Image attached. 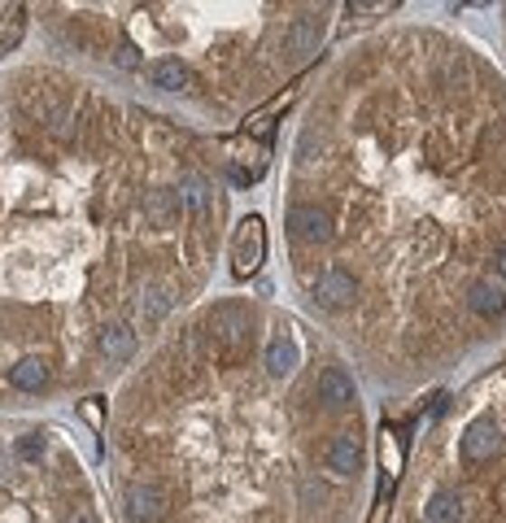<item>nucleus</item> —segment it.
Instances as JSON below:
<instances>
[{
  "label": "nucleus",
  "instance_id": "nucleus-1",
  "mask_svg": "<svg viewBox=\"0 0 506 523\" xmlns=\"http://www.w3.org/2000/svg\"><path fill=\"white\" fill-rule=\"evenodd\" d=\"M210 336H214V345H219V358H228V362H240L245 353H249V341H253V319L245 305H236V301H223L214 314H210Z\"/></svg>",
  "mask_w": 506,
  "mask_h": 523
},
{
  "label": "nucleus",
  "instance_id": "nucleus-2",
  "mask_svg": "<svg viewBox=\"0 0 506 523\" xmlns=\"http://www.w3.org/2000/svg\"><path fill=\"white\" fill-rule=\"evenodd\" d=\"M262 257H267V227L262 219L253 214L245 223L236 227V245H231V275L236 279H249L258 266H262Z\"/></svg>",
  "mask_w": 506,
  "mask_h": 523
},
{
  "label": "nucleus",
  "instance_id": "nucleus-3",
  "mask_svg": "<svg viewBox=\"0 0 506 523\" xmlns=\"http://www.w3.org/2000/svg\"><path fill=\"white\" fill-rule=\"evenodd\" d=\"M502 449H506V436L493 419H476V424L463 427V436H458V453H463V462H472V467L493 462Z\"/></svg>",
  "mask_w": 506,
  "mask_h": 523
},
{
  "label": "nucleus",
  "instance_id": "nucleus-4",
  "mask_svg": "<svg viewBox=\"0 0 506 523\" xmlns=\"http://www.w3.org/2000/svg\"><path fill=\"white\" fill-rule=\"evenodd\" d=\"M126 515L136 523H162L171 515V498H166V489L162 484H153V480H136V484H126Z\"/></svg>",
  "mask_w": 506,
  "mask_h": 523
},
{
  "label": "nucleus",
  "instance_id": "nucleus-5",
  "mask_svg": "<svg viewBox=\"0 0 506 523\" xmlns=\"http://www.w3.org/2000/svg\"><path fill=\"white\" fill-rule=\"evenodd\" d=\"M284 223H288V236H293L297 245H323L332 236L328 214H323L319 205H288Z\"/></svg>",
  "mask_w": 506,
  "mask_h": 523
},
{
  "label": "nucleus",
  "instance_id": "nucleus-6",
  "mask_svg": "<svg viewBox=\"0 0 506 523\" xmlns=\"http://www.w3.org/2000/svg\"><path fill=\"white\" fill-rule=\"evenodd\" d=\"M354 297H358V279L345 266H328L314 279V301L323 310H345V305H354Z\"/></svg>",
  "mask_w": 506,
  "mask_h": 523
},
{
  "label": "nucleus",
  "instance_id": "nucleus-7",
  "mask_svg": "<svg viewBox=\"0 0 506 523\" xmlns=\"http://www.w3.org/2000/svg\"><path fill=\"white\" fill-rule=\"evenodd\" d=\"M323 31H328V14H305V18H297V23L288 26V35H284V52H293V57H310V52L319 49Z\"/></svg>",
  "mask_w": 506,
  "mask_h": 523
},
{
  "label": "nucleus",
  "instance_id": "nucleus-8",
  "mask_svg": "<svg viewBox=\"0 0 506 523\" xmlns=\"http://www.w3.org/2000/svg\"><path fill=\"white\" fill-rule=\"evenodd\" d=\"M323 462L336 475H354L362 467V441H358L354 432H336L328 441V449H323Z\"/></svg>",
  "mask_w": 506,
  "mask_h": 523
},
{
  "label": "nucleus",
  "instance_id": "nucleus-9",
  "mask_svg": "<svg viewBox=\"0 0 506 523\" xmlns=\"http://www.w3.org/2000/svg\"><path fill=\"white\" fill-rule=\"evenodd\" d=\"M314 393H319V401L328 406V410H350L358 397L354 379L341 371V367H328V371L319 375V384H314Z\"/></svg>",
  "mask_w": 506,
  "mask_h": 523
},
{
  "label": "nucleus",
  "instance_id": "nucleus-10",
  "mask_svg": "<svg viewBox=\"0 0 506 523\" xmlns=\"http://www.w3.org/2000/svg\"><path fill=\"white\" fill-rule=\"evenodd\" d=\"M467 310L481 314V319H498L506 310V293L498 288V279H476V284L467 288Z\"/></svg>",
  "mask_w": 506,
  "mask_h": 523
},
{
  "label": "nucleus",
  "instance_id": "nucleus-11",
  "mask_svg": "<svg viewBox=\"0 0 506 523\" xmlns=\"http://www.w3.org/2000/svg\"><path fill=\"white\" fill-rule=\"evenodd\" d=\"M467 506H463V493L458 489H436L424 506V523H463Z\"/></svg>",
  "mask_w": 506,
  "mask_h": 523
},
{
  "label": "nucleus",
  "instance_id": "nucleus-12",
  "mask_svg": "<svg viewBox=\"0 0 506 523\" xmlns=\"http://www.w3.org/2000/svg\"><path fill=\"white\" fill-rule=\"evenodd\" d=\"M9 384H14L18 393H44V384H49L44 358H18V362L9 367Z\"/></svg>",
  "mask_w": 506,
  "mask_h": 523
},
{
  "label": "nucleus",
  "instance_id": "nucleus-13",
  "mask_svg": "<svg viewBox=\"0 0 506 523\" xmlns=\"http://www.w3.org/2000/svg\"><path fill=\"white\" fill-rule=\"evenodd\" d=\"M97 349H101L105 362H126V358L136 353V332H131L126 323H109V327L101 332Z\"/></svg>",
  "mask_w": 506,
  "mask_h": 523
},
{
  "label": "nucleus",
  "instance_id": "nucleus-14",
  "mask_svg": "<svg viewBox=\"0 0 506 523\" xmlns=\"http://www.w3.org/2000/svg\"><path fill=\"white\" fill-rule=\"evenodd\" d=\"M149 83L153 88H162V92H183V88H188V66H183V61H171V57H162V61H153L149 66Z\"/></svg>",
  "mask_w": 506,
  "mask_h": 523
},
{
  "label": "nucleus",
  "instance_id": "nucleus-15",
  "mask_svg": "<svg viewBox=\"0 0 506 523\" xmlns=\"http://www.w3.org/2000/svg\"><path fill=\"white\" fill-rule=\"evenodd\" d=\"M297 367V345L288 341V336H276L271 345H267V375L271 379H284V375H293Z\"/></svg>",
  "mask_w": 506,
  "mask_h": 523
},
{
  "label": "nucleus",
  "instance_id": "nucleus-16",
  "mask_svg": "<svg viewBox=\"0 0 506 523\" xmlns=\"http://www.w3.org/2000/svg\"><path fill=\"white\" fill-rule=\"evenodd\" d=\"M175 201H179V210H201L205 201H210V183H205L201 174H183Z\"/></svg>",
  "mask_w": 506,
  "mask_h": 523
},
{
  "label": "nucleus",
  "instance_id": "nucleus-17",
  "mask_svg": "<svg viewBox=\"0 0 506 523\" xmlns=\"http://www.w3.org/2000/svg\"><path fill=\"white\" fill-rule=\"evenodd\" d=\"M175 305V288H145V301H140V314L149 319V323H157L166 310Z\"/></svg>",
  "mask_w": 506,
  "mask_h": 523
},
{
  "label": "nucleus",
  "instance_id": "nucleus-18",
  "mask_svg": "<svg viewBox=\"0 0 506 523\" xmlns=\"http://www.w3.org/2000/svg\"><path fill=\"white\" fill-rule=\"evenodd\" d=\"M175 210H179V201H175V192H149L145 197V214H149V223H171L175 219Z\"/></svg>",
  "mask_w": 506,
  "mask_h": 523
},
{
  "label": "nucleus",
  "instance_id": "nucleus-19",
  "mask_svg": "<svg viewBox=\"0 0 506 523\" xmlns=\"http://www.w3.org/2000/svg\"><path fill=\"white\" fill-rule=\"evenodd\" d=\"M23 31H26V14H23V9H14L9 18H0V52L18 49V40H23Z\"/></svg>",
  "mask_w": 506,
  "mask_h": 523
},
{
  "label": "nucleus",
  "instance_id": "nucleus-20",
  "mask_svg": "<svg viewBox=\"0 0 506 523\" xmlns=\"http://www.w3.org/2000/svg\"><path fill=\"white\" fill-rule=\"evenodd\" d=\"M79 410H83V419L92 427H101V419H105V406H101V397H88V401H79Z\"/></svg>",
  "mask_w": 506,
  "mask_h": 523
},
{
  "label": "nucleus",
  "instance_id": "nucleus-21",
  "mask_svg": "<svg viewBox=\"0 0 506 523\" xmlns=\"http://www.w3.org/2000/svg\"><path fill=\"white\" fill-rule=\"evenodd\" d=\"M18 453H23V458H44V441H40V436H26L23 445H18Z\"/></svg>",
  "mask_w": 506,
  "mask_h": 523
},
{
  "label": "nucleus",
  "instance_id": "nucleus-22",
  "mask_svg": "<svg viewBox=\"0 0 506 523\" xmlns=\"http://www.w3.org/2000/svg\"><path fill=\"white\" fill-rule=\"evenodd\" d=\"M384 467H389V472H398V467H402V453L393 449V441H384Z\"/></svg>",
  "mask_w": 506,
  "mask_h": 523
},
{
  "label": "nucleus",
  "instance_id": "nucleus-23",
  "mask_svg": "<svg viewBox=\"0 0 506 523\" xmlns=\"http://www.w3.org/2000/svg\"><path fill=\"white\" fill-rule=\"evenodd\" d=\"M493 266H498V275L506 279V245H498V253H493Z\"/></svg>",
  "mask_w": 506,
  "mask_h": 523
},
{
  "label": "nucleus",
  "instance_id": "nucleus-24",
  "mask_svg": "<svg viewBox=\"0 0 506 523\" xmlns=\"http://www.w3.org/2000/svg\"><path fill=\"white\" fill-rule=\"evenodd\" d=\"M66 523H97L88 510H75V515H66Z\"/></svg>",
  "mask_w": 506,
  "mask_h": 523
}]
</instances>
